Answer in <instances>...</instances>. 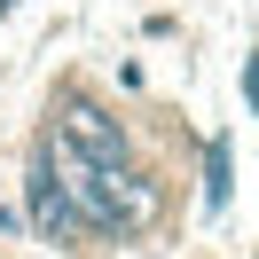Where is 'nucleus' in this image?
Returning <instances> with one entry per match:
<instances>
[{
  "label": "nucleus",
  "instance_id": "nucleus-6",
  "mask_svg": "<svg viewBox=\"0 0 259 259\" xmlns=\"http://www.w3.org/2000/svg\"><path fill=\"white\" fill-rule=\"evenodd\" d=\"M16 8H24V0H0V16H16Z\"/></svg>",
  "mask_w": 259,
  "mask_h": 259
},
{
  "label": "nucleus",
  "instance_id": "nucleus-4",
  "mask_svg": "<svg viewBox=\"0 0 259 259\" xmlns=\"http://www.w3.org/2000/svg\"><path fill=\"white\" fill-rule=\"evenodd\" d=\"M243 110H251V118H259V48H251V55H243Z\"/></svg>",
  "mask_w": 259,
  "mask_h": 259
},
{
  "label": "nucleus",
  "instance_id": "nucleus-3",
  "mask_svg": "<svg viewBox=\"0 0 259 259\" xmlns=\"http://www.w3.org/2000/svg\"><path fill=\"white\" fill-rule=\"evenodd\" d=\"M196 181H204V189H196V196H204V212L220 220V212L236 204V142H228V134H212V142H204V157H196Z\"/></svg>",
  "mask_w": 259,
  "mask_h": 259
},
{
  "label": "nucleus",
  "instance_id": "nucleus-2",
  "mask_svg": "<svg viewBox=\"0 0 259 259\" xmlns=\"http://www.w3.org/2000/svg\"><path fill=\"white\" fill-rule=\"evenodd\" d=\"M24 228H32L39 243H55V251H87L79 243V212H71V196H63V173H55L48 142L24 149Z\"/></svg>",
  "mask_w": 259,
  "mask_h": 259
},
{
  "label": "nucleus",
  "instance_id": "nucleus-1",
  "mask_svg": "<svg viewBox=\"0 0 259 259\" xmlns=\"http://www.w3.org/2000/svg\"><path fill=\"white\" fill-rule=\"evenodd\" d=\"M39 142L55 149L63 165H134L142 157V142H134V118L118 110V102H102L87 79H63L48 95V118H39Z\"/></svg>",
  "mask_w": 259,
  "mask_h": 259
},
{
  "label": "nucleus",
  "instance_id": "nucleus-5",
  "mask_svg": "<svg viewBox=\"0 0 259 259\" xmlns=\"http://www.w3.org/2000/svg\"><path fill=\"white\" fill-rule=\"evenodd\" d=\"M0 236H32L24 228V204H8V196H0Z\"/></svg>",
  "mask_w": 259,
  "mask_h": 259
}]
</instances>
